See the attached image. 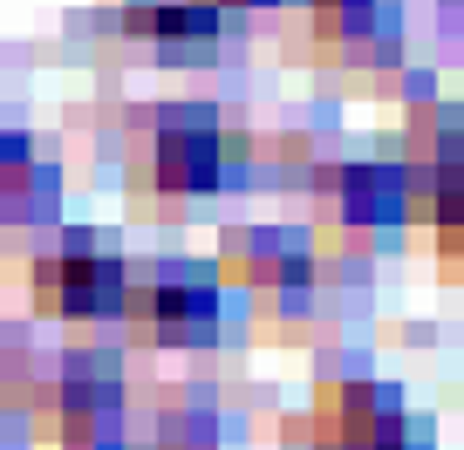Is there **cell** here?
<instances>
[{"label":"cell","instance_id":"obj_10","mask_svg":"<svg viewBox=\"0 0 464 450\" xmlns=\"http://www.w3.org/2000/svg\"><path fill=\"white\" fill-rule=\"evenodd\" d=\"M0 218L7 225H21V233H48L62 218V171L42 158H28L21 171L0 177Z\"/></svg>","mask_w":464,"mask_h":450},{"label":"cell","instance_id":"obj_9","mask_svg":"<svg viewBox=\"0 0 464 450\" xmlns=\"http://www.w3.org/2000/svg\"><path fill=\"white\" fill-rule=\"evenodd\" d=\"M55 450H130V403H48Z\"/></svg>","mask_w":464,"mask_h":450},{"label":"cell","instance_id":"obj_5","mask_svg":"<svg viewBox=\"0 0 464 450\" xmlns=\"http://www.w3.org/2000/svg\"><path fill=\"white\" fill-rule=\"evenodd\" d=\"M28 301L48 321H69V328H102V321H123L130 301V260L102 239H55L48 253L28 260Z\"/></svg>","mask_w":464,"mask_h":450},{"label":"cell","instance_id":"obj_12","mask_svg":"<svg viewBox=\"0 0 464 450\" xmlns=\"http://www.w3.org/2000/svg\"><path fill=\"white\" fill-rule=\"evenodd\" d=\"M28 158H34V137L21 130V123H0V177H7V171H21Z\"/></svg>","mask_w":464,"mask_h":450},{"label":"cell","instance_id":"obj_14","mask_svg":"<svg viewBox=\"0 0 464 450\" xmlns=\"http://www.w3.org/2000/svg\"><path fill=\"white\" fill-rule=\"evenodd\" d=\"M0 376H7V328H0Z\"/></svg>","mask_w":464,"mask_h":450},{"label":"cell","instance_id":"obj_4","mask_svg":"<svg viewBox=\"0 0 464 450\" xmlns=\"http://www.w3.org/2000/svg\"><path fill=\"white\" fill-rule=\"evenodd\" d=\"M144 341L158 349H205L226 321V280L212 273V260H150L130 266V301H123Z\"/></svg>","mask_w":464,"mask_h":450},{"label":"cell","instance_id":"obj_3","mask_svg":"<svg viewBox=\"0 0 464 450\" xmlns=\"http://www.w3.org/2000/svg\"><path fill=\"white\" fill-rule=\"evenodd\" d=\"M246 164V137L212 102H164L144 130V185L164 198H205Z\"/></svg>","mask_w":464,"mask_h":450},{"label":"cell","instance_id":"obj_1","mask_svg":"<svg viewBox=\"0 0 464 450\" xmlns=\"http://www.w3.org/2000/svg\"><path fill=\"white\" fill-rule=\"evenodd\" d=\"M287 450H430V430L410 416L403 389L376 376H334L314 389L301 423H280Z\"/></svg>","mask_w":464,"mask_h":450},{"label":"cell","instance_id":"obj_8","mask_svg":"<svg viewBox=\"0 0 464 450\" xmlns=\"http://www.w3.org/2000/svg\"><path fill=\"white\" fill-rule=\"evenodd\" d=\"M123 28L164 55H191L226 34V7L218 0H123Z\"/></svg>","mask_w":464,"mask_h":450},{"label":"cell","instance_id":"obj_13","mask_svg":"<svg viewBox=\"0 0 464 450\" xmlns=\"http://www.w3.org/2000/svg\"><path fill=\"white\" fill-rule=\"evenodd\" d=\"M226 14H260V7H274V0H218Z\"/></svg>","mask_w":464,"mask_h":450},{"label":"cell","instance_id":"obj_2","mask_svg":"<svg viewBox=\"0 0 464 450\" xmlns=\"http://www.w3.org/2000/svg\"><path fill=\"white\" fill-rule=\"evenodd\" d=\"M314 212L348 246H396L423 212L417 171L403 158H328L314 171Z\"/></svg>","mask_w":464,"mask_h":450},{"label":"cell","instance_id":"obj_11","mask_svg":"<svg viewBox=\"0 0 464 450\" xmlns=\"http://www.w3.org/2000/svg\"><path fill=\"white\" fill-rule=\"evenodd\" d=\"M150 450H226V416L212 403H171L150 423Z\"/></svg>","mask_w":464,"mask_h":450},{"label":"cell","instance_id":"obj_7","mask_svg":"<svg viewBox=\"0 0 464 450\" xmlns=\"http://www.w3.org/2000/svg\"><path fill=\"white\" fill-rule=\"evenodd\" d=\"M307 34L342 55H390L403 42V0H301Z\"/></svg>","mask_w":464,"mask_h":450},{"label":"cell","instance_id":"obj_6","mask_svg":"<svg viewBox=\"0 0 464 450\" xmlns=\"http://www.w3.org/2000/svg\"><path fill=\"white\" fill-rule=\"evenodd\" d=\"M212 273H218V280H232V287L274 293L280 307H294V301H307V293H314V280H321V253H314V239H307V233L260 218V225H226Z\"/></svg>","mask_w":464,"mask_h":450}]
</instances>
